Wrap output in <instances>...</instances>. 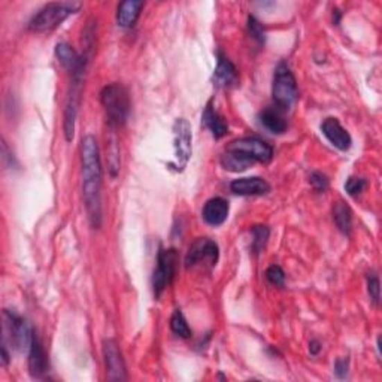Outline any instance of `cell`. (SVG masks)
<instances>
[{"instance_id":"obj_12","label":"cell","mask_w":382,"mask_h":382,"mask_svg":"<svg viewBox=\"0 0 382 382\" xmlns=\"http://www.w3.org/2000/svg\"><path fill=\"white\" fill-rule=\"evenodd\" d=\"M321 132L326 136V139L340 151H348L352 145L351 134L342 127L338 119L329 116L321 124Z\"/></svg>"},{"instance_id":"obj_22","label":"cell","mask_w":382,"mask_h":382,"mask_svg":"<svg viewBox=\"0 0 382 382\" xmlns=\"http://www.w3.org/2000/svg\"><path fill=\"white\" fill-rule=\"evenodd\" d=\"M333 220H335L338 229L349 236L352 230V211L344 202H338L333 208Z\"/></svg>"},{"instance_id":"obj_1","label":"cell","mask_w":382,"mask_h":382,"mask_svg":"<svg viewBox=\"0 0 382 382\" xmlns=\"http://www.w3.org/2000/svg\"><path fill=\"white\" fill-rule=\"evenodd\" d=\"M83 194L92 227L102 226V163L99 145L93 134H85L81 141Z\"/></svg>"},{"instance_id":"obj_15","label":"cell","mask_w":382,"mask_h":382,"mask_svg":"<svg viewBox=\"0 0 382 382\" xmlns=\"http://www.w3.org/2000/svg\"><path fill=\"white\" fill-rule=\"evenodd\" d=\"M230 190L238 196H264L270 191V184L259 176L239 178L230 184Z\"/></svg>"},{"instance_id":"obj_11","label":"cell","mask_w":382,"mask_h":382,"mask_svg":"<svg viewBox=\"0 0 382 382\" xmlns=\"http://www.w3.org/2000/svg\"><path fill=\"white\" fill-rule=\"evenodd\" d=\"M227 148L242 151L250 155L256 163L266 164L273 159V148L268 144L259 138H242L238 141H233L227 145Z\"/></svg>"},{"instance_id":"obj_27","label":"cell","mask_w":382,"mask_h":382,"mask_svg":"<svg viewBox=\"0 0 382 382\" xmlns=\"http://www.w3.org/2000/svg\"><path fill=\"white\" fill-rule=\"evenodd\" d=\"M367 291H369L372 303H374L375 306H378L381 300V284H379V278L375 275V273H370L367 277Z\"/></svg>"},{"instance_id":"obj_9","label":"cell","mask_w":382,"mask_h":382,"mask_svg":"<svg viewBox=\"0 0 382 382\" xmlns=\"http://www.w3.org/2000/svg\"><path fill=\"white\" fill-rule=\"evenodd\" d=\"M218 259L220 250L217 242H214L209 238H200L191 245L187 256H185V268L193 269L198 266H203L212 270L217 266Z\"/></svg>"},{"instance_id":"obj_32","label":"cell","mask_w":382,"mask_h":382,"mask_svg":"<svg viewBox=\"0 0 382 382\" xmlns=\"http://www.w3.org/2000/svg\"><path fill=\"white\" fill-rule=\"evenodd\" d=\"M8 363H9V354L6 349V344H2V365L8 366Z\"/></svg>"},{"instance_id":"obj_19","label":"cell","mask_w":382,"mask_h":382,"mask_svg":"<svg viewBox=\"0 0 382 382\" xmlns=\"http://www.w3.org/2000/svg\"><path fill=\"white\" fill-rule=\"evenodd\" d=\"M55 55L58 58V62L63 64L64 69H67L72 73L78 69V67H81L83 64L88 63V55L87 54L78 55L73 48L69 44H66V42H60V44L55 45Z\"/></svg>"},{"instance_id":"obj_30","label":"cell","mask_w":382,"mask_h":382,"mask_svg":"<svg viewBox=\"0 0 382 382\" xmlns=\"http://www.w3.org/2000/svg\"><path fill=\"white\" fill-rule=\"evenodd\" d=\"M348 367H349V358L348 357L336 360V363H335V374H336V376L339 379L347 378Z\"/></svg>"},{"instance_id":"obj_10","label":"cell","mask_w":382,"mask_h":382,"mask_svg":"<svg viewBox=\"0 0 382 382\" xmlns=\"http://www.w3.org/2000/svg\"><path fill=\"white\" fill-rule=\"evenodd\" d=\"M103 357L107 370V379L110 381H125L127 372L121 349L114 339L103 340Z\"/></svg>"},{"instance_id":"obj_26","label":"cell","mask_w":382,"mask_h":382,"mask_svg":"<svg viewBox=\"0 0 382 382\" xmlns=\"http://www.w3.org/2000/svg\"><path fill=\"white\" fill-rule=\"evenodd\" d=\"M367 189V181L365 178H358V176H351L345 182V190L352 198L361 194Z\"/></svg>"},{"instance_id":"obj_4","label":"cell","mask_w":382,"mask_h":382,"mask_svg":"<svg viewBox=\"0 0 382 382\" xmlns=\"http://www.w3.org/2000/svg\"><path fill=\"white\" fill-rule=\"evenodd\" d=\"M272 97L275 106L281 111H288L299 99L296 78L286 63H279L273 73Z\"/></svg>"},{"instance_id":"obj_31","label":"cell","mask_w":382,"mask_h":382,"mask_svg":"<svg viewBox=\"0 0 382 382\" xmlns=\"http://www.w3.org/2000/svg\"><path fill=\"white\" fill-rule=\"evenodd\" d=\"M321 349V345H320V342L318 340H312L311 342V345H309V351H311V354L312 356H317L318 352Z\"/></svg>"},{"instance_id":"obj_8","label":"cell","mask_w":382,"mask_h":382,"mask_svg":"<svg viewBox=\"0 0 382 382\" xmlns=\"http://www.w3.org/2000/svg\"><path fill=\"white\" fill-rule=\"evenodd\" d=\"M3 320H5L3 331L5 335L11 336V344L15 347V349L21 352L31 349L33 338L36 335L33 327L31 326V322L11 311L3 312Z\"/></svg>"},{"instance_id":"obj_13","label":"cell","mask_w":382,"mask_h":382,"mask_svg":"<svg viewBox=\"0 0 382 382\" xmlns=\"http://www.w3.org/2000/svg\"><path fill=\"white\" fill-rule=\"evenodd\" d=\"M230 212V205L226 199L223 198H212L205 203L202 211L203 221L209 224V226L218 227L221 224L226 223Z\"/></svg>"},{"instance_id":"obj_5","label":"cell","mask_w":382,"mask_h":382,"mask_svg":"<svg viewBox=\"0 0 382 382\" xmlns=\"http://www.w3.org/2000/svg\"><path fill=\"white\" fill-rule=\"evenodd\" d=\"M87 64L88 63L83 64L81 67H78V69L72 73L69 94H67V102H66V107H64V123H63V130H64V136H66L67 142H71L73 139V134H75V123H76L78 111H80Z\"/></svg>"},{"instance_id":"obj_23","label":"cell","mask_w":382,"mask_h":382,"mask_svg":"<svg viewBox=\"0 0 382 382\" xmlns=\"http://www.w3.org/2000/svg\"><path fill=\"white\" fill-rule=\"evenodd\" d=\"M269 234H270V230L268 226H254L252 227L251 248L256 256H259V254H261L263 250L266 248L268 241H269Z\"/></svg>"},{"instance_id":"obj_21","label":"cell","mask_w":382,"mask_h":382,"mask_svg":"<svg viewBox=\"0 0 382 382\" xmlns=\"http://www.w3.org/2000/svg\"><path fill=\"white\" fill-rule=\"evenodd\" d=\"M144 2L141 0H125L119 5V12H116V23L123 28H132L141 15Z\"/></svg>"},{"instance_id":"obj_24","label":"cell","mask_w":382,"mask_h":382,"mask_svg":"<svg viewBox=\"0 0 382 382\" xmlns=\"http://www.w3.org/2000/svg\"><path fill=\"white\" fill-rule=\"evenodd\" d=\"M171 329L172 331L175 333L176 336L180 338H184V339H189L191 338V329L189 326L187 320H185L184 313L176 309L173 313H172V318H171Z\"/></svg>"},{"instance_id":"obj_25","label":"cell","mask_w":382,"mask_h":382,"mask_svg":"<svg viewBox=\"0 0 382 382\" xmlns=\"http://www.w3.org/2000/svg\"><path fill=\"white\" fill-rule=\"evenodd\" d=\"M248 32L252 36V39L260 45L266 41V32H264V27L256 17H248Z\"/></svg>"},{"instance_id":"obj_6","label":"cell","mask_w":382,"mask_h":382,"mask_svg":"<svg viewBox=\"0 0 382 382\" xmlns=\"http://www.w3.org/2000/svg\"><path fill=\"white\" fill-rule=\"evenodd\" d=\"M173 151L175 162L169 163V168L176 172H182L191 159L193 154V133L191 125L185 119H176L173 123Z\"/></svg>"},{"instance_id":"obj_20","label":"cell","mask_w":382,"mask_h":382,"mask_svg":"<svg viewBox=\"0 0 382 382\" xmlns=\"http://www.w3.org/2000/svg\"><path fill=\"white\" fill-rule=\"evenodd\" d=\"M220 163L226 171L239 173V172H243V171H247L248 168H251V166L256 163V160H252L250 155H247L242 151L227 148L226 153L221 155Z\"/></svg>"},{"instance_id":"obj_28","label":"cell","mask_w":382,"mask_h":382,"mask_svg":"<svg viewBox=\"0 0 382 382\" xmlns=\"http://www.w3.org/2000/svg\"><path fill=\"white\" fill-rule=\"evenodd\" d=\"M266 279L272 286L284 287V284H286V273H284V270L279 266H277V264H273V266H270L266 270Z\"/></svg>"},{"instance_id":"obj_14","label":"cell","mask_w":382,"mask_h":382,"mask_svg":"<svg viewBox=\"0 0 382 382\" xmlns=\"http://www.w3.org/2000/svg\"><path fill=\"white\" fill-rule=\"evenodd\" d=\"M48 367H50V363H48L46 351L41 339L35 335L32 347L28 349V370L33 378H42L48 372Z\"/></svg>"},{"instance_id":"obj_2","label":"cell","mask_w":382,"mask_h":382,"mask_svg":"<svg viewBox=\"0 0 382 382\" xmlns=\"http://www.w3.org/2000/svg\"><path fill=\"white\" fill-rule=\"evenodd\" d=\"M101 102L105 107L106 119L112 129L121 127L129 120L130 96L127 88L121 84L106 85L101 93Z\"/></svg>"},{"instance_id":"obj_17","label":"cell","mask_w":382,"mask_h":382,"mask_svg":"<svg viewBox=\"0 0 382 382\" xmlns=\"http://www.w3.org/2000/svg\"><path fill=\"white\" fill-rule=\"evenodd\" d=\"M202 121L207 125V129L212 133L215 139H221L229 133V124L224 121V119L217 111H215L212 101H209L207 106H205Z\"/></svg>"},{"instance_id":"obj_7","label":"cell","mask_w":382,"mask_h":382,"mask_svg":"<svg viewBox=\"0 0 382 382\" xmlns=\"http://www.w3.org/2000/svg\"><path fill=\"white\" fill-rule=\"evenodd\" d=\"M176 263H178V252L173 248H160L157 254V268L153 273V291L155 299H159L172 284L176 273Z\"/></svg>"},{"instance_id":"obj_18","label":"cell","mask_w":382,"mask_h":382,"mask_svg":"<svg viewBox=\"0 0 382 382\" xmlns=\"http://www.w3.org/2000/svg\"><path fill=\"white\" fill-rule=\"evenodd\" d=\"M260 124L273 134H282L287 130V120L284 119L282 111L278 107H266L259 114Z\"/></svg>"},{"instance_id":"obj_3","label":"cell","mask_w":382,"mask_h":382,"mask_svg":"<svg viewBox=\"0 0 382 382\" xmlns=\"http://www.w3.org/2000/svg\"><path fill=\"white\" fill-rule=\"evenodd\" d=\"M81 6L83 5L78 2L48 3L31 19V21H28V31L36 33L54 31V28L60 26L64 19L80 11Z\"/></svg>"},{"instance_id":"obj_29","label":"cell","mask_w":382,"mask_h":382,"mask_svg":"<svg viewBox=\"0 0 382 382\" xmlns=\"http://www.w3.org/2000/svg\"><path fill=\"white\" fill-rule=\"evenodd\" d=\"M309 182L317 193H324L329 189V180L326 175H322L321 172H313L309 176Z\"/></svg>"},{"instance_id":"obj_16","label":"cell","mask_w":382,"mask_h":382,"mask_svg":"<svg viewBox=\"0 0 382 382\" xmlns=\"http://www.w3.org/2000/svg\"><path fill=\"white\" fill-rule=\"evenodd\" d=\"M214 83L218 87H232L238 83V69L223 53L217 54V67L214 71Z\"/></svg>"}]
</instances>
